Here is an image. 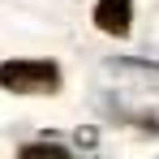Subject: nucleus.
Masks as SVG:
<instances>
[{"instance_id":"nucleus-2","label":"nucleus","mask_w":159,"mask_h":159,"mask_svg":"<svg viewBox=\"0 0 159 159\" xmlns=\"http://www.w3.org/2000/svg\"><path fill=\"white\" fill-rule=\"evenodd\" d=\"M0 86L13 95H56L60 90V65L56 60H4Z\"/></svg>"},{"instance_id":"nucleus-4","label":"nucleus","mask_w":159,"mask_h":159,"mask_svg":"<svg viewBox=\"0 0 159 159\" xmlns=\"http://www.w3.org/2000/svg\"><path fill=\"white\" fill-rule=\"evenodd\" d=\"M17 159H73V151L60 142H26L17 151Z\"/></svg>"},{"instance_id":"nucleus-3","label":"nucleus","mask_w":159,"mask_h":159,"mask_svg":"<svg viewBox=\"0 0 159 159\" xmlns=\"http://www.w3.org/2000/svg\"><path fill=\"white\" fill-rule=\"evenodd\" d=\"M90 17H95V26L103 30V34L120 39V34H129V26H133V0H99Z\"/></svg>"},{"instance_id":"nucleus-1","label":"nucleus","mask_w":159,"mask_h":159,"mask_svg":"<svg viewBox=\"0 0 159 159\" xmlns=\"http://www.w3.org/2000/svg\"><path fill=\"white\" fill-rule=\"evenodd\" d=\"M103 73H107V82L120 90V99H116L120 112L129 103L146 107L151 99L159 103V65L155 60H107Z\"/></svg>"}]
</instances>
